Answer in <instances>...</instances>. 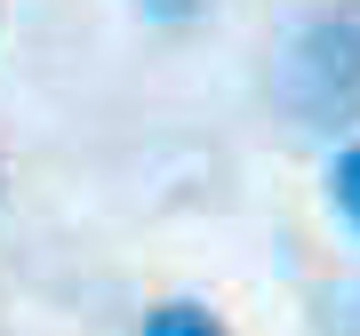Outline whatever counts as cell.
<instances>
[{
    "instance_id": "6da1fadb",
    "label": "cell",
    "mask_w": 360,
    "mask_h": 336,
    "mask_svg": "<svg viewBox=\"0 0 360 336\" xmlns=\"http://www.w3.org/2000/svg\"><path fill=\"white\" fill-rule=\"evenodd\" d=\"M281 104L312 136H352V120H360V0H328L288 32Z\"/></svg>"
},
{
    "instance_id": "7a4b0ae2",
    "label": "cell",
    "mask_w": 360,
    "mask_h": 336,
    "mask_svg": "<svg viewBox=\"0 0 360 336\" xmlns=\"http://www.w3.org/2000/svg\"><path fill=\"white\" fill-rule=\"evenodd\" d=\"M328 208H336L345 233H360V136H345L336 160H328Z\"/></svg>"
},
{
    "instance_id": "3957f363",
    "label": "cell",
    "mask_w": 360,
    "mask_h": 336,
    "mask_svg": "<svg viewBox=\"0 0 360 336\" xmlns=\"http://www.w3.org/2000/svg\"><path fill=\"white\" fill-rule=\"evenodd\" d=\"M144 336H232V328L208 304H193V297H168V304L144 312Z\"/></svg>"
},
{
    "instance_id": "277c9868",
    "label": "cell",
    "mask_w": 360,
    "mask_h": 336,
    "mask_svg": "<svg viewBox=\"0 0 360 336\" xmlns=\"http://www.w3.org/2000/svg\"><path fill=\"white\" fill-rule=\"evenodd\" d=\"M144 25H193V16H208V0H136Z\"/></svg>"
},
{
    "instance_id": "5b68a950",
    "label": "cell",
    "mask_w": 360,
    "mask_h": 336,
    "mask_svg": "<svg viewBox=\"0 0 360 336\" xmlns=\"http://www.w3.org/2000/svg\"><path fill=\"white\" fill-rule=\"evenodd\" d=\"M0 193H8V168H0Z\"/></svg>"
}]
</instances>
